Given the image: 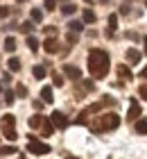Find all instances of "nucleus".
Instances as JSON below:
<instances>
[{
	"label": "nucleus",
	"instance_id": "nucleus-30",
	"mask_svg": "<svg viewBox=\"0 0 147 159\" xmlns=\"http://www.w3.org/2000/svg\"><path fill=\"white\" fill-rule=\"evenodd\" d=\"M5 102H7V105L14 102V91H7V93H5Z\"/></svg>",
	"mask_w": 147,
	"mask_h": 159
},
{
	"label": "nucleus",
	"instance_id": "nucleus-32",
	"mask_svg": "<svg viewBox=\"0 0 147 159\" xmlns=\"http://www.w3.org/2000/svg\"><path fill=\"white\" fill-rule=\"evenodd\" d=\"M45 34H50V37H54V34H57V30H54V27H45Z\"/></svg>",
	"mask_w": 147,
	"mask_h": 159
},
{
	"label": "nucleus",
	"instance_id": "nucleus-35",
	"mask_svg": "<svg viewBox=\"0 0 147 159\" xmlns=\"http://www.w3.org/2000/svg\"><path fill=\"white\" fill-rule=\"evenodd\" d=\"M2 82H5V84H7V82H11V75H9V73H5V75H2Z\"/></svg>",
	"mask_w": 147,
	"mask_h": 159
},
{
	"label": "nucleus",
	"instance_id": "nucleus-3",
	"mask_svg": "<svg viewBox=\"0 0 147 159\" xmlns=\"http://www.w3.org/2000/svg\"><path fill=\"white\" fill-rule=\"evenodd\" d=\"M27 150L32 155H48L50 152V146H48V143H41L34 134H29L27 136Z\"/></svg>",
	"mask_w": 147,
	"mask_h": 159
},
{
	"label": "nucleus",
	"instance_id": "nucleus-6",
	"mask_svg": "<svg viewBox=\"0 0 147 159\" xmlns=\"http://www.w3.org/2000/svg\"><path fill=\"white\" fill-rule=\"evenodd\" d=\"M63 73H66V77L75 80V82H79V80H82V70H79L77 66H63Z\"/></svg>",
	"mask_w": 147,
	"mask_h": 159
},
{
	"label": "nucleus",
	"instance_id": "nucleus-14",
	"mask_svg": "<svg viewBox=\"0 0 147 159\" xmlns=\"http://www.w3.org/2000/svg\"><path fill=\"white\" fill-rule=\"evenodd\" d=\"M5 50H7V52H14V50H16V39H14V37L5 39Z\"/></svg>",
	"mask_w": 147,
	"mask_h": 159
},
{
	"label": "nucleus",
	"instance_id": "nucleus-12",
	"mask_svg": "<svg viewBox=\"0 0 147 159\" xmlns=\"http://www.w3.org/2000/svg\"><path fill=\"white\" fill-rule=\"evenodd\" d=\"M115 73H118V77H122V80H131V70H129V66H124V64H120V66L115 68Z\"/></svg>",
	"mask_w": 147,
	"mask_h": 159
},
{
	"label": "nucleus",
	"instance_id": "nucleus-23",
	"mask_svg": "<svg viewBox=\"0 0 147 159\" xmlns=\"http://www.w3.org/2000/svg\"><path fill=\"white\" fill-rule=\"evenodd\" d=\"M115 27H118V16H115V14H111V16H109V34H113Z\"/></svg>",
	"mask_w": 147,
	"mask_h": 159
},
{
	"label": "nucleus",
	"instance_id": "nucleus-16",
	"mask_svg": "<svg viewBox=\"0 0 147 159\" xmlns=\"http://www.w3.org/2000/svg\"><path fill=\"white\" fill-rule=\"evenodd\" d=\"M82 18H84V23H95V11L93 9H84Z\"/></svg>",
	"mask_w": 147,
	"mask_h": 159
},
{
	"label": "nucleus",
	"instance_id": "nucleus-25",
	"mask_svg": "<svg viewBox=\"0 0 147 159\" xmlns=\"http://www.w3.org/2000/svg\"><path fill=\"white\" fill-rule=\"evenodd\" d=\"M14 152H18V150L14 148V146H2V148H0V155H2V157H7V155H14Z\"/></svg>",
	"mask_w": 147,
	"mask_h": 159
},
{
	"label": "nucleus",
	"instance_id": "nucleus-9",
	"mask_svg": "<svg viewBox=\"0 0 147 159\" xmlns=\"http://www.w3.org/2000/svg\"><path fill=\"white\" fill-rule=\"evenodd\" d=\"M41 129H43V136H52V134H54V125H52V120L43 118V123H41Z\"/></svg>",
	"mask_w": 147,
	"mask_h": 159
},
{
	"label": "nucleus",
	"instance_id": "nucleus-28",
	"mask_svg": "<svg viewBox=\"0 0 147 159\" xmlns=\"http://www.w3.org/2000/svg\"><path fill=\"white\" fill-rule=\"evenodd\" d=\"M138 96H143V98L147 100V84H141V86H138Z\"/></svg>",
	"mask_w": 147,
	"mask_h": 159
},
{
	"label": "nucleus",
	"instance_id": "nucleus-2",
	"mask_svg": "<svg viewBox=\"0 0 147 159\" xmlns=\"http://www.w3.org/2000/svg\"><path fill=\"white\" fill-rule=\"evenodd\" d=\"M118 125H120V116L118 114H102V116H97V120L91 125V129L95 134H100V132H111V129H115Z\"/></svg>",
	"mask_w": 147,
	"mask_h": 159
},
{
	"label": "nucleus",
	"instance_id": "nucleus-39",
	"mask_svg": "<svg viewBox=\"0 0 147 159\" xmlns=\"http://www.w3.org/2000/svg\"><path fill=\"white\" fill-rule=\"evenodd\" d=\"M84 2H93V0H84Z\"/></svg>",
	"mask_w": 147,
	"mask_h": 159
},
{
	"label": "nucleus",
	"instance_id": "nucleus-15",
	"mask_svg": "<svg viewBox=\"0 0 147 159\" xmlns=\"http://www.w3.org/2000/svg\"><path fill=\"white\" fill-rule=\"evenodd\" d=\"M7 66H9V70L16 73V70H20V59H18V57H11V59L7 61Z\"/></svg>",
	"mask_w": 147,
	"mask_h": 159
},
{
	"label": "nucleus",
	"instance_id": "nucleus-36",
	"mask_svg": "<svg viewBox=\"0 0 147 159\" xmlns=\"http://www.w3.org/2000/svg\"><path fill=\"white\" fill-rule=\"evenodd\" d=\"M141 77H143V80H147V66H145V68L141 70Z\"/></svg>",
	"mask_w": 147,
	"mask_h": 159
},
{
	"label": "nucleus",
	"instance_id": "nucleus-42",
	"mask_svg": "<svg viewBox=\"0 0 147 159\" xmlns=\"http://www.w3.org/2000/svg\"><path fill=\"white\" fill-rule=\"evenodd\" d=\"M18 159H25V157H18Z\"/></svg>",
	"mask_w": 147,
	"mask_h": 159
},
{
	"label": "nucleus",
	"instance_id": "nucleus-10",
	"mask_svg": "<svg viewBox=\"0 0 147 159\" xmlns=\"http://www.w3.org/2000/svg\"><path fill=\"white\" fill-rule=\"evenodd\" d=\"M43 48H45V52H57V50H59V41L57 39H45Z\"/></svg>",
	"mask_w": 147,
	"mask_h": 159
},
{
	"label": "nucleus",
	"instance_id": "nucleus-8",
	"mask_svg": "<svg viewBox=\"0 0 147 159\" xmlns=\"http://www.w3.org/2000/svg\"><path fill=\"white\" fill-rule=\"evenodd\" d=\"M127 59H129V64H138L143 59V52H141V50H136V48H129L127 50Z\"/></svg>",
	"mask_w": 147,
	"mask_h": 159
},
{
	"label": "nucleus",
	"instance_id": "nucleus-17",
	"mask_svg": "<svg viewBox=\"0 0 147 159\" xmlns=\"http://www.w3.org/2000/svg\"><path fill=\"white\" fill-rule=\"evenodd\" d=\"M136 134H147V120H136Z\"/></svg>",
	"mask_w": 147,
	"mask_h": 159
},
{
	"label": "nucleus",
	"instance_id": "nucleus-5",
	"mask_svg": "<svg viewBox=\"0 0 147 159\" xmlns=\"http://www.w3.org/2000/svg\"><path fill=\"white\" fill-rule=\"evenodd\" d=\"M50 120H52V125H54V127H61V129H63L66 125H68V118H66L61 111H52V116H50Z\"/></svg>",
	"mask_w": 147,
	"mask_h": 159
},
{
	"label": "nucleus",
	"instance_id": "nucleus-4",
	"mask_svg": "<svg viewBox=\"0 0 147 159\" xmlns=\"http://www.w3.org/2000/svg\"><path fill=\"white\" fill-rule=\"evenodd\" d=\"M14 123H16V118L11 116V114H5V118H2V134H5V139H9V141H16V129H14Z\"/></svg>",
	"mask_w": 147,
	"mask_h": 159
},
{
	"label": "nucleus",
	"instance_id": "nucleus-21",
	"mask_svg": "<svg viewBox=\"0 0 147 159\" xmlns=\"http://www.w3.org/2000/svg\"><path fill=\"white\" fill-rule=\"evenodd\" d=\"M29 16H32L34 23H41V20H43V11L41 9H32V11H29Z\"/></svg>",
	"mask_w": 147,
	"mask_h": 159
},
{
	"label": "nucleus",
	"instance_id": "nucleus-24",
	"mask_svg": "<svg viewBox=\"0 0 147 159\" xmlns=\"http://www.w3.org/2000/svg\"><path fill=\"white\" fill-rule=\"evenodd\" d=\"M20 30H23L25 34H32V30H34V20H25V23L20 25Z\"/></svg>",
	"mask_w": 147,
	"mask_h": 159
},
{
	"label": "nucleus",
	"instance_id": "nucleus-29",
	"mask_svg": "<svg viewBox=\"0 0 147 159\" xmlns=\"http://www.w3.org/2000/svg\"><path fill=\"white\" fill-rule=\"evenodd\" d=\"M52 80H54V86H61V84H63V77L59 75V73H54V75H52Z\"/></svg>",
	"mask_w": 147,
	"mask_h": 159
},
{
	"label": "nucleus",
	"instance_id": "nucleus-27",
	"mask_svg": "<svg viewBox=\"0 0 147 159\" xmlns=\"http://www.w3.org/2000/svg\"><path fill=\"white\" fill-rule=\"evenodd\" d=\"M16 96H20V98H25V96H27V89H25L23 84H18V86H16Z\"/></svg>",
	"mask_w": 147,
	"mask_h": 159
},
{
	"label": "nucleus",
	"instance_id": "nucleus-1",
	"mask_svg": "<svg viewBox=\"0 0 147 159\" xmlns=\"http://www.w3.org/2000/svg\"><path fill=\"white\" fill-rule=\"evenodd\" d=\"M109 66H111V61H109V52H104V50H100V48H93L91 52H88V70H91V75L95 80L106 77Z\"/></svg>",
	"mask_w": 147,
	"mask_h": 159
},
{
	"label": "nucleus",
	"instance_id": "nucleus-31",
	"mask_svg": "<svg viewBox=\"0 0 147 159\" xmlns=\"http://www.w3.org/2000/svg\"><path fill=\"white\" fill-rule=\"evenodd\" d=\"M54 5H57V0H45V9H48V11H52Z\"/></svg>",
	"mask_w": 147,
	"mask_h": 159
},
{
	"label": "nucleus",
	"instance_id": "nucleus-33",
	"mask_svg": "<svg viewBox=\"0 0 147 159\" xmlns=\"http://www.w3.org/2000/svg\"><path fill=\"white\" fill-rule=\"evenodd\" d=\"M68 41H70V43H75V41H77V34H75V32H70V34H68Z\"/></svg>",
	"mask_w": 147,
	"mask_h": 159
},
{
	"label": "nucleus",
	"instance_id": "nucleus-26",
	"mask_svg": "<svg viewBox=\"0 0 147 159\" xmlns=\"http://www.w3.org/2000/svg\"><path fill=\"white\" fill-rule=\"evenodd\" d=\"M61 11L66 14V16H70V14H75V5H63V7H61Z\"/></svg>",
	"mask_w": 147,
	"mask_h": 159
},
{
	"label": "nucleus",
	"instance_id": "nucleus-22",
	"mask_svg": "<svg viewBox=\"0 0 147 159\" xmlns=\"http://www.w3.org/2000/svg\"><path fill=\"white\" fill-rule=\"evenodd\" d=\"M41 123H43V116H41V114H36V116L29 118V127H41Z\"/></svg>",
	"mask_w": 147,
	"mask_h": 159
},
{
	"label": "nucleus",
	"instance_id": "nucleus-19",
	"mask_svg": "<svg viewBox=\"0 0 147 159\" xmlns=\"http://www.w3.org/2000/svg\"><path fill=\"white\" fill-rule=\"evenodd\" d=\"M68 27H70L72 32H82V30H84V23H82V20H70Z\"/></svg>",
	"mask_w": 147,
	"mask_h": 159
},
{
	"label": "nucleus",
	"instance_id": "nucleus-37",
	"mask_svg": "<svg viewBox=\"0 0 147 159\" xmlns=\"http://www.w3.org/2000/svg\"><path fill=\"white\" fill-rule=\"evenodd\" d=\"M145 55H147V37H145Z\"/></svg>",
	"mask_w": 147,
	"mask_h": 159
},
{
	"label": "nucleus",
	"instance_id": "nucleus-20",
	"mask_svg": "<svg viewBox=\"0 0 147 159\" xmlns=\"http://www.w3.org/2000/svg\"><path fill=\"white\" fill-rule=\"evenodd\" d=\"M25 43H27V48L32 50V52H34V50H39V41H36V39L32 37V34L27 37V41H25Z\"/></svg>",
	"mask_w": 147,
	"mask_h": 159
},
{
	"label": "nucleus",
	"instance_id": "nucleus-13",
	"mask_svg": "<svg viewBox=\"0 0 147 159\" xmlns=\"http://www.w3.org/2000/svg\"><path fill=\"white\" fill-rule=\"evenodd\" d=\"M41 98H43V102H52V89H50V86H43L41 89Z\"/></svg>",
	"mask_w": 147,
	"mask_h": 159
},
{
	"label": "nucleus",
	"instance_id": "nucleus-40",
	"mask_svg": "<svg viewBox=\"0 0 147 159\" xmlns=\"http://www.w3.org/2000/svg\"><path fill=\"white\" fill-rule=\"evenodd\" d=\"M0 91H2V84H0Z\"/></svg>",
	"mask_w": 147,
	"mask_h": 159
},
{
	"label": "nucleus",
	"instance_id": "nucleus-11",
	"mask_svg": "<svg viewBox=\"0 0 147 159\" xmlns=\"http://www.w3.org/2000/svg\"><path fill=\"white\" fill-rule=\"evenodd\" d=\"M93 82H91V80H86V82H79L77 84V96H79V93H88V91H93Z\"/></svg>",
	"mask_w": 147,
	"mask_h": 159
},
{
	"label": "nucleus",
	"instance_id": "nucleus-34",
	"mask_svg": "<svg viewBox=\"0 0 147 159\" xmlns=\"http://www.w3.org/2000/svg\"><path fill=\"white\" fill-rule=\"evenodd\" d=\"M0 16H9V9H7V7H0Z\"/></svg>",
	"mask_w": 147,
	"mask_h": 159
},
{
	"label": "nucleus",
	"instance_id": "nucleus-41",
	"mask_svg": "<svg viewBox=\"0 0 147 159\" xmlns=\"http://www.w3.org/2000/svg\"><path fill=\"white\" fill-rule=\"evenodd\" d=\"M18 2H25V0H18Z\"/></svg>",
	"mask_w": 147,
	"mask_h": 159
},
{
	"label": "nucleus",
	"instance_id": "nucleus-38",
	"mask_svg": "<svg viewBox=\"0 0 147 159\" xmlns=\"http://www.w3.org/2000/svg\"><path fill=\"white\" fill-rule=\"evenodd\" d=\"M66 159H77V157H72V155H68V157H66Z\"/></svg>",
	"mask_w": 147,
	"mask_h": 159
},
{
	"label": "nucleus",
	"instance_id": "nucleus-7",
	"mask_svg": "<svg viewBox=\"0 0 147 159\" xmlns=\"http://www.w3.org/2000/svg\"><path fill=\"white\" fill-rule=\"evenodd\" d=\"M141 105H138V100H131V105H129V114H127V116L131 118V120H136L138 116H141Z\"/></svg>",
	"mask_w": 147,
	"mask_h": 159
},
{
	"label": "nucleus",
	"instance_id": "nucleus-18",
	"mask_svg": "<svg viewBox=\"0 0 147 159\" xmlns=\"http://www.w3.org/2000/svg\"><path fill=\"white\" fill-rule=\"evenodd\" d=\"M32 75H34L36 80H43V77H45V68H43V66H34V68H32Z\"/></svg>",
	"mask_w": 147,
	"mask_h": 159
}]
</instances>
